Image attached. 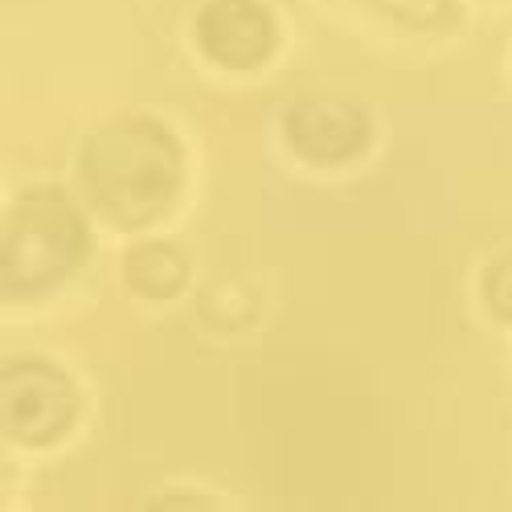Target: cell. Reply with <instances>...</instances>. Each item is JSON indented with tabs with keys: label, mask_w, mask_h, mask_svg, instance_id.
I'll list each match as a JSON object with an SVG mask.
<instances>
[{
	"label": "cell",
	"mask_w": 512,
	"mask_h": 512,
	"mask_svg": "<svg viewBox=\"0 0 512 512\" xmlns=\"http://www.w3.org/2000/svg\"><path fill=\"white\" fill-rule=\"evenodd\" d=\"M91 250V230L82 213L58 189L25 193L9 222H5V250H0V271H5L9 295H37L58 287Z\"/></svg>",
	"instance_id": "2"
},
{
	"label": "cell",
	"mask_w": 512,
	"mask_h": 512,
	"mask_svg": "<svg viewBox=\"0 0 512 512\" xmlns=\"http://www.w3.org/2000/svg\"><path fill=\"white\" fill-rule=\"evenodd\" d=\"M287 140L312 164H345L369 148V119L361 107L340 99H300L287 119Z\"/></svg>",
	"instance_id": "5"
},
{
	"label": "cell",
	"mask_w": 512,
	"mask_h": 512,
	"mask_svg": "<svg viewBox=\"0 0 512 512\" xmlns=\"http://www.w3.org/2000/svg\"><path fill=\"white\" fill-rule=\"evenodd\" d=\"M78 173L103 218L136 230L173 205L181 189V144L148 115L115 119L82 144Z\"/></svg>",
	"instance_id": "1"
},
{
	"label": "cell",
	"mask_w": 512,
	"mask_h": 512,
	"mask_svg": "<svg viewBox=\"0 0 512 512\" xmlns=\"http://www.w3.org/2000/svg\"><path fill=\"white\" fill-rule=\"evenodd\" d=\"M5 431L21 443H54L78 414V394L70 377L46 361L5 365Z\"/></svg>",
	"instance_id": "3"
},
{
	"label": "cell",
	"mask_w": 512,
	"mask_h": 512,
	"mask_svg": "<svg viewBox=\"0 0 512 512\" xmlns=\"http://www.w3.org/2000/svg\"><path fill=\"white\" fill-rule=\"evenodd\" d=\"M357 5L390 17V21H402V25H414V29H431V25H443L447 13H451V0H357Z\"/></svg>",
	"instance_id": "7"
},
{
	"label": "cell",
	"mask_w": 512,
	"mask_h": 512,
	"mask_svg": "<svg viewBox=\"0 0 512 512\" xmlns=\"http://www.w3.org/2000/svg\"><path fill=\"white\" fill-rule=\"evenodd\" d=\"M189 279V263L177 246L168 242H144L127 254V283L148 300H173Z\"/></svg>",
	"instance_id": "6"
},
{
	"label": "cell",
	"mask_w": 512,
	"mask_h": 512,
	"mask_svg": "<svg viewBox=\"0 0 512 512\" xmlns=\"http://www.w3.org/2000/svg\"><path fill=\"white\" fill-rule=\"evenodd\" d=\"M201 50L226 70H254L275 50V21L259 0H209L197 17Z\"/></svg>",
	"instance_id": "4"
},
{
	"label": "cell",
	"mask_w": 512,
	"mask_h": 512,
	"mask_svg": "<svg viewBox=\"0 0 512 512\" xmlns=\"http://www.w3.org/2000/svg\"><path fill=\"white\" fill-rule=\"evenodd\" d=\"M484 295H488V304H492L496 316L512 320V259H504V263H496V267L488 271Z\"/></svg>",
	"instance_id": "8"
}]
</instances>
